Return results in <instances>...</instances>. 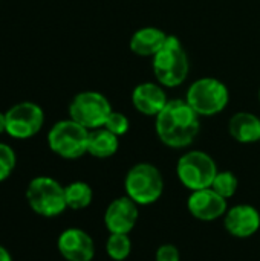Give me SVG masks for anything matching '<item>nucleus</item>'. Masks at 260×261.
Listing matches in <instances>:
<instances>
[{
  "instance_id": "nucleus-1",
  "label": "nucleus",
  "mask_w": 260,
  "mask_h": 261,
  "mask_svg": "<svg viewBox=\"0 0 260 261\" xmlns=\"http://www.w3.org/2000/svg\"><path fill=\"white\" fill-rule=\"evenodd\" d=\"M199 128V115L185 99L169 101L155 116L156 136L170 148H185L193 144Z\"/></svg>"
},
{
  "instance_id": "nucleus-2",
  "label": "nucleus",
  "mask_w": 260,
  "mask_h": 261,
  "mask_svg": "<svg viewBox=\"0 0 260 261\" xmlns=\"http://www.w3.org/2000/svg\"><path fill=\"white\" fill-rule=\"evenodd\" d=\"M153 73L158 83L164 87L181 86L190 70L188 57L176 35H169L162 49L153 57Z\"/></svg>"
},
{
  "instance_id": "nucleus-3",
  "label": "nucleus",
  "mask_w": 260,
  "mask_h": 261,
  "mask_svg": "<svg viewBox=\"0 0 260 261\" xmlns=\"http://www.w3.org/2000/svg\"><path fill=\"white\" fill-rule=\"evenodd\" d=\"M126 196L136 205L146 206L159 200L164 193V179L161 171L149 162L135 164L124 177Z\"/></svg>"
},
{
  "instance_id": "nucleus-4",
  "label": "nucleus",
  "mask_w": 260,
  "mask_h": 261,
  "mask_svg": "<svg viewBox=\"0 0 260 261\" xmlns=\"http://www.w3.org/2000/svg\"><path fill=\"white\" fill-rule=\"evenodd\" d=\"M26 202L40 217H58L67 210L64 187L49 176L34 177L26 188Z\"/></svg>"
},
{
  "instance_id": "nucleus-5",
  "label": "nucleus",
  "mask_w": 260,
  "mask_h": 261,
  "mask_svg": "<svg viewBox=\"0 0 260 261\" xmlns=\"http://www.w3.org/2000/svg\"><path fill=\"white\" fill-rule=\"evenodd\" d=\"M185 101L199 116H215L227 107L230 92L218 78L204 76L192 83L187 89Z\"/></svg>"
},
{
  "instance_id": "nucleus-6",
  "label": "nucleus",
  "mask_w": 260,
  "mask_h": 261,
  "mask_svg": "<svg viewBox=\"0 0 260 261\" xmlns=\"http://www.w3.org/2000/svg\"><path fill=\"white\" fill-rule=\"evenodd\" d=\"M218 171L219 170L215 159L201 150L184 153L176 164V176L179 182L190 191L210 188Z\"/></svg>"
},
{
  "instance_id": "nucleus-7",
  "label": "nucleus",
  "mask_w": 260,
  "mask_h": 261,
  "mask_svg": "<svg viewBox=\"0 0 260 261\" xmlns=\"http://www.w3.org/2000/svg\"><path fill=\"white\" fill-rule=\"evenodd\" d=\"M89 132L70 118L58 121L48 133L49 148L63 159H78L87 153Z\"/></svg>"
},
{
  "instance_id": "nucleus-8",
  "label": "nucleus",
  "mask_w": 260,
  "mask_h": 261,
  "mask_svg": "<svg viewBox=\"0 0 260 261\" xmlns=\"http://www.w3.org/2000/svg\"><path fill=\"white\" fill-rule=\"evenodd\" d=\"M110 112L112 106L109 99L103 93L92 90L78 93L69 106L70 119L86 127L87 130L104 127Z\"/></svg>"
},
{
  "instance_id": "nucleus-9",
  "label": "nucleus",
  "mask_w": 260,
  "mask_h": 261,
  "mask_svg": "<svg viewBox=\"0 0 260 261\" xmlns=\"http://www.w3.org/2000/svg\"><path fill=\"white\" fill-rule=\"evenodd\" d=\"M6 133L15 139H29L35 136L44 122V113L34 102H18L6 113Z\"/></svg>"
},
{
  "instance_id": "nucleus-10",
  "label": "nucleus",
  "mask_w": 260,
  "mask_h": 261,
  "mask_svg": "<svg viewBox=\"0 0 260 261\" xmlns=\"http://www.w3.org/2000/svg\"><path fill=\"white\" fill-rule=\"evenodd\" d=\"M139 219V205L129 196L113 199L104 211V226L109 234H130Z\"/></svg>"
},
{
  "instance_id": "nucleus-11",
  "label": "nucleus",
  "mask_w": 260,
  "mask_h": 261,
  "mask_svg": "<svg viewBox=\"0 0 260 261\" xmlns=\"http://www.w3.org/2000/svg\"><path fill=\"white\" fill-rule=\"evenodd\" d=\"M188 213L201 222H215L224 219L228 205L227 199L219 196L213 188L192 191L187 199Z\"/></svg>"
},
{
  "instance_id": "nucleus-12",
  "label": "nucleus",
  "mask_w": 260,
  "mask_h": 261,
  "mask_svg": "<svg viewBox=\"0 0 260 261\" xmlns=\"http://www.w3.org/2000/svg\"><path fill=\"white\" fill-rule=\"evenodd\" d=\"M57 248L66 261H92L95 257V243L92 237L80 228L64 229L58 236Z\"/></svg>"
},
{
  "instance_id": "nucleus-13",
  "label": "nucleus",
  "mask_w": 260,
  "mask_h": 261,
  "mask_svg": "<svg viewBox=\"0 0 260 261\" xmlns=\"http://www.w3.org/2000/svg\"><path fill=\"white\" fill-rule=\"evenodd\" d=\"M224 226L234 239H250L260 229V213L253 205L241 203L228 208L224 216Z\"/></svg>"
},
{
  "instance_id": "nucleus-14",
  "label": "nucleus",
  "mask_w": 260,
  "mask_h": 261,
  "mask_svg": "<svg viewBox=\"0 0 260 261\" xmlns=\"http://www.w3.org/2000/svg\"><path fill=\"white\" fill-rule=\"evenodd\" d=\"M167 102L166 90L159 83H141L132 92L133 107L146 116H156Z\"/></svg>"
},
{
  "instance_id": "nucleus-15",
  "label": "nucleus",
  "mask_w": 260,
  "mask_h": 261,
  "mask_svg": "<svg viewBox=\"0 0 260 261\" xmlns=\"http://www.w3.org/2000/svg\"><path fill=\"white\" fill-rule=\"evenodd\" d=\"M167 34L155 26H144L133 32L129 47L139 57H155L164 46Z\"/></svg>"
},
{
  "instance_id": "nucleus-16",
  "label": "nucleus",
  "mask_w": 260,
  "mask_h": 261,
  "mask_svg": "<svg viewBox=\"0 0 260 261\" xmlns=\"http://www.w3.org/2000/svg\"><path fill=\"white\" fill-rule=\"evenodd\" d=\"M231 138L241 144H254L260 141V119L251 112H238L228 122Z\"/></svg>"
},
{
  "instance_id": "nucleus-17",
  "label": "nucleus",
  "mask_w": 260,
  "mask_h": 261,
  "mask_svg": "<svg viewBox=\"0 0 260 261\" xmlns=\"http://www.w3.org/2000/svg\"><path fill=\"white\" fill-rule=\"evenodd\" d=\"M120 148V136L113 135L107 128H95L89 132L87 153L98 159L112 158Z\"/></svg>"
},
{
  "instance_id": "nucleus-18",
  "label": "nucleus",
  "mask_w": 260,
  "mask_h": 261,
  "mask_svg": "<svg viewBox=\"0 0 260 261\" xmlns=\"http://www.w3.org/2000/svg\"><path fill=\"white\" fill-rule=\"evenodd\" d=\"M64 196L67 208L74 211L87 208L93 200V191L90 185L83 180H77L64 187Z\"/></svg>"
},
{
  "instance_id": "nucleus-19",
  "label": "nucleus",
  "mask_w": 260,
  "mask_h": 261,
  "mask_svg": "<svg viewBox=\"0 0 260 261\" xmlns=\"http://www.w3.org/2000/svg\"><path fill=\"white\" fill-rule=\"evenodd\" d=\"M132 252V240L129 234H110L106 242V254L113 261H124Z\"/></svg>"
},
{
  "instance_id": "nucleus-20",
  "label": "nucleus",
  "mask_w": 260,
  "mask_h": 261,
  "mask_svg": "<svg viewBox=\"0 0 260 261\" xmlns=\"http://www.w3.org/2000/svg\"><path fill=\"white\" fill-rule=\"evenodd\" d=\"M238 187H239V182H238V177L234 173L231 171H218L213 184L210 188H213L219 196H222L224 199H231L236 191H238Z\"/></svg>"
},
{
  "instance_id": "nucleus-21",
  "label": "nucleus",
  "mask_w": 260,
  "mask_h": 261,
  "mask_svg": "<svg viewBox=\"0 0 260 261\" xmlns=\"http://www.w3.org/2000/svg\"><path fill=\"white\" fill-rule=\"evenodd\" d=\"M15 162L17 159L14 150L9 145L0 142V184L5 182L12 174L15 168Z\"/></svg>"
},
{
  "instance_id": "nucleus-22",
  "label": "nucleus",
  "mask_w": 260,
  "mask_h": 261,
  "mask_svg": "<svg viewBox=\"0 0 260 261\" xmlns=\"http://www.w3.org/2000/svg\"><path fill=\"white\" fill-rule=\"evenodd\" d=\"M104 128H107L109 132H112L116 136H124L130 128V122H129V119H127V116L124 113L112 110L110 115L106 119Z\"/></svg>"
},
{
  "instance_id": "nucleus-23",
  "label": "nucleus",
  "mask_w": 260,
  "mask_h": 261,
  "mask_svg": "<svg viewBox=\"0 0 260 261\" xmlns=\"http://www.w3.org/2000/svg\"><path fill=\"white\" fill-rule=\"evenodd\" d=\"M155 261H181V252L175 245L166 243L156 249Z\"/></svg>"
},
{
  "instance_id": "nucleus-24",
  "label": "nucleus",
  "mask_w": 260,
  "mask_h": 261,
  "mask_svg": "<svg viewBox=\"0 0 260 261\" xmlns=\"http://www.w3.org/2000/svg\"><path fill=\"white\" fill-rule=\"evenodd\" d=\"M0 261H12V257H11L9 251L5 246H2V245H0Z\"/></svg>"
},
{
  "instance_id": "nucleus-25",
  "label": "nucleus",
  "mask_w": 260,
  "mask_h": 261,
  "mask_svg": "<svg viewBox=\"0 0 260 261\" xmlns=\"http://www.w3.org/2000/svg\"><path fill=\"white\" fill-rule=\"evenodd\" d=\"M6 132V115L0 112V135Z\"/></svg>"
},
{
  "instance_id": "nucleus-26",
  "label": "nucleus",
  "mask_w": 260,
  "mask_h": 261,
  "mask_svg": "<svg viewBox=\"0 0 260 261\" xmlns=\"http://www.w3.org/2000/svg\"><path fill=\"white\" fill-rule=\"evenodd\" d=\"M259 102H260V89H259Z\"/></svg>"
}]
</instances>
